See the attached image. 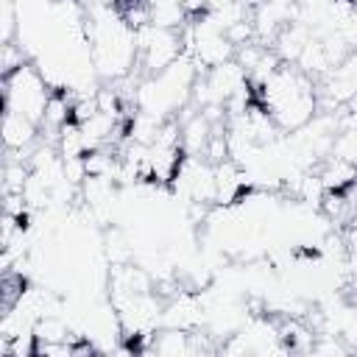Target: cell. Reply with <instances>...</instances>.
Returning a JSON list of instances; mask_svg holds the SVG:
<instances>
[{"instance_id":"6da1fadb","label":"cell","mask_w":357,"mask_h":357,"mask_svg":"<svg viewBox=\"0 0 357 357\" xmlns=\"http://www.w3.org/2000/svg\"><path fill=\"white\" fill-rule=\"evenodd\" d=\"M257 89H259L262 106L268 109L279 131H296L307 126L318 112L315 81L304 70H298V64H282Z\"/></svg>"},{"instance_id":"7a4b0ae2","label":"cell","mask_w":357,"mask_h":357,"mask_svg":"<svg viewBox=\"0 0 357 357\" xmlns=\"http://www.w3.org/2000/svg\"><path fill=\"white\" fill-rule=\"evenodd\" d=\"M50 95L53 92H50V84L45 81L42 70L28 64V61L20 64L14 73L3 75V103H6V109L31 117L39 126H42Z\"/></svg>"},{"instance_id":"3957f363","label":"cell","mask_w":357,"mask_h":357,"mask_svg":"<svg viewBox=\"0 0 357 357\" xmlns=\"http://www.w3.org/2000/svg\"><path fill=\"white\" fill-rule=\"evenodd\" d=\"M321 81H324L321 89L326 95V106L329 109L357 100V47L343 61H337Z\"/></svg>"},{"instance_id":"277c9868","label":"cell","mask_w":357,"mask_h":357,"mask_svg":"<svg viewBox=\"0 0 357 357\" xmlns=\"http://www.w3.org/2000/svg\"><path fill=\"white\" fill-rule=\"evenodd\" d=\"M39 137V123H33L25 114L3 112V145L11 153H28Z\"/></svg>"},{"instance_id":"5b68a950","label":"cell","mask_w":357,"mask_h":357,"mask_svg":"<svg viewBox=\"0 0 357 357\" xmlns=\"http://www.w3.org/2000/svg\"><path fill=\"white\" fill-rule=\"evenodd\" d=\"M315 173H318V178H321L326 192H346L357 181V162L329 153V156H324L318 162Z\"/></svg>"},{"instance_id":"8992f818","label":"cell","mask_w":357,"mask_h":357,"mask_svg":"<svg viewBox=\"0 0 357 357\" xmlns=\"http://www.w3.org/2000/svg\"><path fill=\"white\" fill-rule=\"evenodd\" d=\"M151 351H156V354H192V332L162 326L151 335Z\"/></svg>"}]
</instances>
